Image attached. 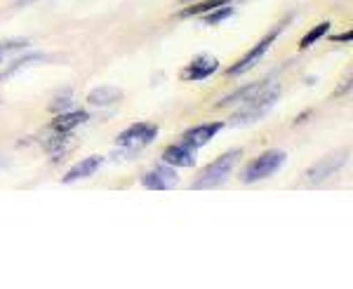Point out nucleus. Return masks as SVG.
<instances>
[{
  "label": "nucleus",
  "instance_id": "nucleus-27",
  "mask_svg": "<svg viewBox=\"0 0 353 289\" xmlns=\"http://www.w3.org/2000/svg\"><path fill=\"white\" fill-rule=\"evenodd\" d=\"M181 3H189V0H181Z\"/></svg>",
  "mask_w": 353,
  "mask_h": 289
},
{
  "label": "nucleus",
  "instance_id": "nucleus-19",
  "mask_svg": "<svg viewBox=\"0 0 353 289\" xmlns=\"http://www.w3.org/2000/svg\"><path fill=\"white\" fill-rule=\"evenodd\" d=\"M28 47H31V41H28V38H5V41H0V64H3L8 56H12L17 52H24Z\"/></svg>",
  "mask_w": 353,
  "mask_h": 289
},
{
  "label": "nucleus",
  "instance_id": "nucleus-8",
  "mask_svg": "<svg viewBox=\"0 0 353 289\" xmlns=\"http://www.w3.org/2000/svg\"><path fill=\"white\" fill-rule=\"evenodd\" d=\"M176 184H179V174H176V169L172 165H165V162L141 174V186L146 191H170Z\"/></svg>",
  "mask_w": 353,
  "mask_h": 289
},
{
  "label": "nucleus",
  "instance_id": "nucleus-15",
  "mask_svg": "<svg viewBox=\"0 0 353 289\" xmlns=\"http://www.w3.org/2000/svg\"><path fill=\"white\" fill-rule=\"evenodd\" d=\"M266 83H269V78H266V81H257V83L243 85V87H238L236 92H229L226 96H221V99L212 106V109L221 111V109H229V106H241L243 101L248 99V96H252V94L261 87V85H266Z\"/></svg>",
  "mask_w": 353,
  "mask_h": 289
},
{
  "label": "nucleus",
  "instance_id": "nucleus-26",
  "mask_svg": "<svg viewBox=\"0 0 353 289\" xmlns=\"http://www.w3.org/2000/svg\"><path fill=\"white\" fill-rule=\"evenodd\" d=\"M0 167H3V158H0Z\"/></svg>",
  "mask_w": 353,
  "mask_h": 289
},
{
  "label": "nucleus",
  "instance_id": "nucleus-23",
  "mask_svg": "<svg viewBox=\"0 0 353 289\" xmlns=\"http://www.w3.org/2000/svg\"><path fill=\"white\" fill-rule=\"evenodd\" d=\"M351 92V78H346L344 83L339 85V89L334 92V96H341V94H349Z\"/></svg>",
  "mask_w": 353,
  "mask_h": 289
},
{
  "label": "nucleus",
  "instance_id": "nucleus-7",
  "mask_svg": "<svg viewBox=\"0 0 353 289\" xmlns=\"http://www.w3.org/2000/svg\"><path fill=\"white\" fill-rule=\"evenodd\" d=\"M346 160H349V151L330 153L327 158L313 162V167L306 169V172H304V181H309V184H321V181H325V179L332 177L334 172H339V169L346 165Z\"/></svg>",
  "mask_w": 353,
  "mask_h": 289
},
{
  "label": "nucleus",
  "instance_id": "nucleus-9",
  "mask_svg": "<svg viewBox=\"0 0 353 289\" xmlns=\"http://www.w3.org/2000/svg\"><path fill=\"white\" fill-rule=\"evenodd\" d=\"M161 162H165V165H172L174 169L196 167L198 149H193V146H189L186 141H176V144H170L168 149L163 151Z\"/></svg>",
  "mask_w": 353,
  "mask_h": 289
},
{
  "label": "nucleus",
  "instance_id": "nucleus-10",
  "mask_svg": "<svg viewBox=\"0 0 353 289\" xmlns=\"http://www.w3.org/2000/svg\"><path fill=\"white\" fill-rule=\"evenodd\" d=\"M224 127H226V122H219V120L193 125V127H189L184 134H181V141H186V144L193 146V149H203V146H208Z\"/></svg>",
  "mask_w": 353,
  "mask_h": 289
},
{
  "label": "nucleus",
  "instance_id": "nucleus-6",
  "mask_svg": "<svg viewBox=\"0 0 353 289\" xmlns=\"http://www.w3.org/2000/svg\"><path fill=\"white\" fill-rule=\"evenodd\" d=\"M219 69H221V61L217 59V56L208 54V52H201V54L193 56L189 64L179 71V81L203 83V81H208V78H212Z\"/></svg>",
  "mask_w": 353,
  "mask_h": 289
},
{
  "label": "nucleus",
  "instance_id": "nucleus-1",
  "mask_svg": "<svg viewBox=\"0 0 353 289\" xmlns=\"http://www.w3.org/2000/svg\"><path fill=\"white\" fill-rule=\"evenodd\" d=\"M281 94H283V87L278 83L269 81L266 85H261L257 92L252 96H248V99L238 106V111L231 113V118L226 125H231V127H250V125L264 120V118L273 111V106L278 104Z\"/></svg>",
  "mask_w": 353,
  "mask_h": 289
},
{
  "label": "nucleus",
  "instance_id": "nucleus-13",
  "mask_svg": "<svg viewBox=\"0 0 353 289\" xmlns=\"http://www.w3.org/2000/svg\"><path fill=\"white\" fill-rule=\"evenodd\" d=\"M123 99V89L116 87V85H99L92 92L88 94V104L97 106V109H106V106H113Z\"/></svg>",
  "mask_w": 353,
  "mask_h": 289
},
{
  "label": "nucleus",
  "instance_id": "nucleus-24",
  "mask_svg": "<svg viewBox=\"0 0 353 289\" xmlns=\"http://www.w3.org/2000/svg\"><path fill=\"white\" fill-rule=\"evenodd\" d=\"M311 113H313V111H304V113H299V116L294 118V122H292V125H294V127H297V125H301L304 120H309V118H311Z\"/></svg>",
  "mask_w": 353,
  "mask_h": 289
},
{
  "label": "nucleus",
  "instance_id": "nucleus-22",
  "mask_svg": "<svg viewBox=\"0 0 353 289\" xmlns=\"http://www.w3.org/2000/svg\"><path fill=\"white\" fill-rule=\"evenodd\" d=\"M353 41V33L346 31V33H337V36H332V43H351Z\"/></svg>",
  "mask_w": 353,
  "mask_h": 289
},
{
  "label": "nucleus",
  "instance_id": "nucleus-5",
  "mask_svg": "<svg viewBox=\"0 0 353 289\" xmlns=\"http://www.w3.org/2000/svg\"><path fill=\"white\" fill-rule=\"evenodd\" d=\"M288 162V153L283 149H269L264 153H259L257 158L248 162L241 172V181L243 184H257V181H264L278 174L283 169V165Z\"/></svg>",
  "mask_w": 353,
  "mask_h": 289
},
{
  "label": "nucleus",
  "instance_id": "nucleus-18",
  "mask_svg": "<svg viewBox=\"0 0 353 289\" xmlns=\"http://www.w3.org/2000/svg\"><path fill=\"white\" fill-rule=\"evenodd\" d=\"M330 28H332V24H330V21L325 19V21H321V24L313 26L311 31H306V33H304V38H301V41H299V50H301V52H306V50H311L313 45H316L318 41H321V38H325Z\"/></svg>",
  "mask_w": 353,
  "mask_h": 289
},
{
  "label": "nucleus",
  "instance_id": "nucleus-2",
  "mask_svg": "<svg viewBox=\"0 0 353 289\" xmlns=\"http://www.w3.org/2000/svg\"><path fill=\"white\" fill-rule=\"evenodd\" d=\"M243 160V149H231L226 153H221L217 160H212L208 167L201 169V174L196 177V181L191 184L193 191H210V189H219L224 186L229 177L233 174L238 162Z\"/></svg>",
  "mask_w": 353,
  "mask_h": 289
},
{
  "label": "nucleus",
  "instance_id": "nucleus-20",
  "mask_svg": "<svg viewBox=\"0 0 353 289\" xmlns=\"http://www.w3.org/2000/svg\"><path fill=\"white\" fill-rule=\"evenodd\" d=\"M233 14H236V8H233V3H229V5H221V8L212 10V12L201 14V19H203L205 26H217V24H221V21L231 19Z\"/></svg>",
  "mask_w": 353,
  "mask_h": 289
},
{
  "label": "nucleus",
  "instance_id": "nucleus-14",
  "mask_svg": "<svg viewBox=\"0 0 353 289\" xmlns=\"http://www.w3.org/2000/svg\"><path fill=\"white\" fill-rule=\"evenodd\" d=\"M52 132V129H50ZM45 151H48V156L52 158V160H59V158H64L68 151H73V146H76V139L71 137V132H52V137L45 139Z\"/></svg>",
  "mask_w": 353,
  "mask_h": 289
},
{
  "label": "nucleus",
  "instance_id": "nucleus-21",
  "mask_svg": "<svg viewBox=\"0 0 353 289\" xmlns=\"http://www.w3.org/2000/svg\"><path fill=\"white\" fill-rule=\"evenodd\" d=\"M71 106H73V99H71V92H68V89H66L64 94L59 92V94L54 96L52 101H50V111H52V113L68 111V109H71Z\"/></svg>",
  "mask_w": 353,
  "mask_h": 289
},
{
  "label": "nucleus",
  "instance_id": "nucleus-16",
  "mask_svg": "<svg viewBox=\"0 0 353 289\" xmlns=\"http://www.w3.org/2000/svg\"><path fill=\"white\" fill-rule=\"evenodd\" d=\"M36 61H45V54L43 52H28V50H24V54L17 56L12 64H8V69H5V71H0V83L10 81L12 76H17L19 71H24L26 66L36 64Z\"/></svg>",
  "mask_w": 353,
  "mask_h": 289
},
{
  "label": "nucleus",
  "instance_id": "nucleus-17",
  "mask_svg": "<svg viewBox=\"0 0 353 289\" xmlns=\"http://www.w3.org/2000/svg\"><path fill=\"white\" fill-rule=\"evenodd\" d=\"M236 3V0H198V3H191L189 8H184L179 12V19H191V17H201L205 12H212V10L221 8V5Z\"/></svg>",
  "mask_w": 353,
  "mask_h": 289
},
{
  "label": "nucleus",
  "instance_id": "nucleus-25",
  "mask_svg": "<svg viewBox=\"0 0 353 289\" xmlns=\"http://www.w3.org/2000/svg\"><path fill=\"white\" fill-rule=\"evenodd\" d=\"M36 0H14V8H26V5H33Z\"/></svg>",
  "mask_w": 353,
  "mask_h": 289
},
{
  "label": "nucleus",
  "instance_id": "nucleus-11",
  "mask_svg": "<svg viewBox=\"0 0 353 289\" xmlns=\"http://www.w3.org/2000/svg\"><path fill=\"white\" fill-rule=\"evenodd\" d=\"M88 120H90V113L85 109H68L54 113V118L50 120V129L52 132H73V129L83 127Z\"/></svg>",
  "mask_w": 353,
  "mask_h": 289
},
{
  "label": "nucleus",
  "instance_id": "nucleus-4",
  "mask_svg": "<svg viewBox=\"0 0 353 289\" xmlns=\"http://www.w3.org/2000/svg\"><path fill=\"white\" fill-rule=\"evenodd\" d=\"M158 132H161V127H158L156 122H132L116 137V146L121 151H125L123 156H116V158L123 160V158L137 156V153L144 151L146 146H151L153 141H156Z\"/></svg>",
  "mask_w": 353,
  "mask_h": 289
},
{
  "label": "nucleus",
  "instance_id": "nucleus-12",
  "mask_svg": "<svg viewBox=\"0 0 353 289\" xmlns=\"http://www.w3.org/2000/svg\"><path fill=\"white\" fill-rule=\"evenodd\" d=\"M104 165V156H88L83 158L81 162H76L68 172L61 177V184H76V181H83V179H90L94 177L97 172Z\"/></svg>",
  "mask_w": 353,
  "mask_h": 289
},
{
  "label": "nucleus",
  "instance_id": "nucleus-3",
  "mask_svg": "<svg viewBox=\"0 0 353 289\" xmlns=\"http://www.w3.org/2000/svg\"><path fill=\"white\" fill-rule=\"evenodd\" d=\"M290 21H292V17H285V19L278 21V24L273 26L271 31L266 33V36L261 38V41H259L257 45H254L252 50H250V52H245V54L241 56V59H238L236 64L231 66V69H226V71H224V76H226V78H241V76H245L248 71H252L254 66H257L259 61L266 56V52H269V50L273 47V43H276L278 38H281L283 28H285V26L290 24Z\"/></svg>",
  "mask_w": 353,
  "mask_h": 289
}]
</instances>
